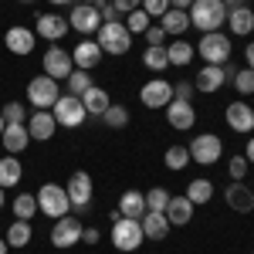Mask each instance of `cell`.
I'll use <instances>...</instances> for the list:
<instances>
[{"instance_id": "3", "label": "cell", "mask_w": 254, "mask_h": 254, "mask_svg": "<svg viewBox=\"0 0 254 254\" xmlns=\"http://www.w3.org/2000/svg\"><path fill=\"white\" fill-rule=\"evenodd\" d=\"M34 196H38V214H48L51 220H58L71 210V200L64 193V187H58V183H44Z\"/></svg>"}, {"instance_id": "4", "label": "cell", "mask_w": 254, "mask_h": 254, "mask_svg": "<svg viewBox=\"0 0 254 254\" xmlns=\"http://www.w3.org/2000/svg\"><path fill=\"white\" fill-rule=\"evenodd\" d=\"M231 38L224 34V31H210V34H203L200 44H196V55L207 61V64H227L231 61Z\"/></svg>"}, {"instance_id": "24", "label": "cell", "mask_w": 254, "mask_h": 254, "mask_svg": "<svg viewBox=\"0 0 254 254\" xmlns=\"http://www.w3.org/2000/svg\"><path fill=\"white\" fill-rule=\"evenodd\" d=\"M159 27L166 31V38H180L187 27H190V10H180V7H170L163 17H159Z\"/></svg>"}, {"instance_id": "8", "label": "cell", "mask_w": 254, "mask_h": 254, "mask_svg": "<svg viewBox=\"0 0 254 254\" xmlns=\"http://www.w3.org/2000/svg\"><path fill=\"white\" fill-rule=\"evenodd\" d=\"M187 149H190V159L200 163V166H210V163H217V159L224 156V142H220L214 132H200V136H193V142H190Z\"/></svg>"}, {"instance_id": "37", "label": "cell", "mask_w": 254, "mask_h": 254, "mask_svg": "<svg viewBox=\"0 0 254 254\" xmlns=\"http://www.w3.org/2000/svg\"><path fill=\"white\" fill-rule=\"evenodd\" d=\"M102 122H105L109 129H126V126H129V112H126V105H109V109L102 112Z\"/></svg>"}, {"instance_id": "5", "label": "cell", "mask_w": 254, "mask_h": 254, "mask_svg": "<svg viewBox=\"0 0 254 254\" xmlns=\"http://www.w3.org/2000/svg\"><path fill=\"white\" fill-rule=\"evenodd\" d=\"M61 98V88L51 75H34L27 81V102L34 109H55V102Z\"/></svg>"}, {"instance_id": "51", "label": "cell", "mask_w": 254, "mask_h": 254, "mask_svg": "<svg viewBox=\"0 0 254 254\" xmlns=\"http://www.w3.org/2000/svg\"><path fill=\"white\" fill-rule=\"evenodd\" d=\"M193 0H170V7H180V10H190Z\"/></svg>"}, {"instance_id": "45", "label": "cell", "mask_w": 254, "mask_h": 254, "mask_svg": "<svg viewBox=\"0 0 254 254\" xmlns=\"http://www.w3.org/2000/svg\"><path fill=\"white\" fill-rule=\"evenodd\" d=\"M95 10H98V17H102V24H112V20H119V10L112 7V0H98Z\"/></svg>"}, {"instance_id": "42", "label": "cell", "mask_w": 254, "mask_h": 254, "mask_svg": "<svg viewBox=\"0 0 254 254\" xmlns=\"http://www.w3.org/2000/svg\"><path fill=\"white\" fill-rule=\"evenodd\" d=\"M248 166H251V163H248V156H244V153H241V156H231V163H227L231 180H244V176H248Z\"/></svg>"}, {"instance_id": "55", "label": "cell", "mask_w": 254, "mask_h": 254, "mask_svg": "<svg viewBox=\"0 0 254 254\" xmlns=\"http://www.w3.org/2000/svg\"><path fill=\"white\" fill-rule=\"evenodd\" d=\"M3 129H7V122H3V116H0V136H3Z\"/></svg>"}, {"instance_id": "7", "label": "cell", "mask_w": 254, "mask_h": 254, "mask_svg": "<svg viewBox=\"0 0 254 254\" xmlns=\"http://www.w3.org/2000/svg\"><path fill=\"white\" fill-rule=\"evenodd\" d=\"M142 241H146V234H142V224L139 220H132V217L112 220V244H116L119 251H136Z\"/></svg>"}, {"instance_id": "52", "label": "cell", "mask_w": 254, "mask_h": 254, "mask_svg": "<svg viewBox=\"0 0 254 254\" xmlns=\"http://www.w3.org/2000/svg\"><path fill=\"white\" fill-rule=\"evenodd\" d=\"M248 163H254V136L248 139Z\"/></svg>"}, {"instance_id": "28", "label": "cell", "mask_w": 254, "mask_h": 254, "mask_svg": "<svg viewBox=\"0 0 254 254\" xmlns=\"http://www.w3.org/2000/svg\"><path fill=\"white\" fill-rule=\"evenodd\" d=\"M193 55H196V48H193V44H187L183 38H176L173 44H166V58H170L173 68H187V64L193 61Z\"/></svg>"}, {"instance_id": "27", "label": "cell", "mask_w": 254, "mask_h": 254, "mask_svg": "<svg viewBox=\"0 0 254 254\" xmlns=\"http://www.w3.org/2000/svg\"><path fill=\"white\" fill-rule=\"evenodd\" d=\"M119 214L139 220V217L146 214V193H139V190H126V193L119 196Z\"/></svg>"}, {"instance_id": "15", "label": "cell", "mask_w": 254, "mask_h": 254, "mask_svg": "<svg viewBox=\"0 0 254 254\" xmlns=\"http://www.w3.org/2000/svg\"><path fill=\"white\" fill-rule=\"evenodd\" d=\"M34 41H38V34H34V31H27V27H20V24H14V27L3 34L7 51H10V55H20V58L34 51Z\"/></svg>"}, {"instance_id": "25", "label": "cell", "mask_w": 254, "mask_h": 254, "mask_svg": "<svg viewBox=\"0 0 254 254\" xmlns=\"http://www.w3.org/2000/svg\"><path fill=\"white\" fill-rule=\"evenodd\" d=\"M227 27H231V34H237V38H248V34H254V10H251V7L227 10Z\"/></svg>"}, {"instance_id": "29", "label": "cell", "mask_w": 254, "mask_h": 254, "mask_svg": "<svg viewBox=\"0 0 254 254\" xmlns=\"http://www.w3.org/2000/svg\"><path fill=\"white\" fill-rule=\"evenodd\" d=\"M81 105H85V112H88V116H102V112H105L112 102H109V92H105V88L92 85V88L81 95Z\"/></svg>"}, {"instance_id": "33", "label": "cell", "mask_w": 254, "mask_h": 254, "mask_svg": "<svg viewBox=\"0 0 254 254\" xmlns=\"http://www.w3.org/2000/svg\"><path fill=\"white\" fill-rule=\"evenodd\" d=\"M68 95H85V92H88V88H92V85H95V81H92V75H88V71H85V68H75V71H71V75H68Z\"/></svg>"}, {"instance_id": "47", "label": "cell", "mask_w": 254, "mask_h": 254, "mask_svg": "<svg viewBox=\"0 0 254 254\" xmlns=\"http://www.w3.org/2000/svg\"><path fill=\"white\" fill-rule=\"evenodd\" d=\"M139 3H142V0H112V7L119 10V17H122V14H132Z\"/></svg>"}, {"instance_id": "19", "label": "cell", "mask_w": 254, "mask_h": 254, "mask_svg": "<svg viewBox=\"0 0 254 254\" xmlns=\"http://www.w3.org/2000/svg\"><path fill=\"white\" fill-rule=\"evenodd\" d=\"M71 27H68V17H58V14H41L38 17V27H34V34H41L44 41H61L64 34H68Z\"/></svg>"}, {"instance_id": "30", "label": "cell", "mask_w": 254, "mask_h": 254, "mask_svg": "<svg viewBox=\"0 0 254 254\" xmlns=\"http://www.w3.org/2000/svg\"><path fill=\"white\" fill-rule=\"evenodd\" d=\"M31 237H34V231H31V220H14L10 227H7V248H27L31 244Z\"/></svg>"}, {"instance_id": "18", "label": "cell", "mask_w": 254, "mask_h": 254, "mask_svg": "<svg viewBox=\"0 0 254 254\" xmlns=\"http://www.w3.org/2000/svg\"><path fill=\"white\" fill-rule=\"evenodd\" d=\"M224 116H227V126L234 132H254V109L248 102H231Z\"/></svg>"}, {"instance_id": "40", "label": "cell", "mask_w": 254, "mask_h": 254, "mask_svg": "<svg viewBox=\"0 0 254 254\" xmlns=\"http://www.w3.org/2000/svg\"><path fill=\"white\" fill-rule=\"evenodd\" d=\"M234 88L241 95H254V68H237L234 71Z\"/></svg>"}, {"instance_id": "6", "label": "cell", "mask_w": 254, "mask_h": 254, "mask_svg": "<svg viewBox=\"0 0 254 254\" xmlns=\"http://www.w3.org/2000/svg\"><path fill=\"white\" fill-rule=\"evenodd\" d=\"M64 193H68V200H71V210H88L92 207V196H95V183H92V176L85 173V170H78V173H71V180L64 183Z\"/></svg>"}, {"instance_id": "16", "label": "cell", "mask_w": 254, "mask_h": 254, "mask_svg": "<svg viewBox=\"0 0 254 254\" xmlns=\"http://www.w3.org/2000/svg\"><path fill=\"white\" fill-rule=\"evenodd\" d=\"M55 129H58V119H55V112H48V109H38L34 116L27 119V132H31V139H38V142H48V139L55 136Z\"/></svg>"}, {"instance_id": "31", "label": "cell", "mask_w": 254, "mask_h": 254, "mask_svg": "<svg viewBox=\"0 0 254 254\" xmlns=\"http://www.w3.org/2000/svg\"><path fill=\"white\" fill-rule=\"evenodd\" d=\"M20 176H24V166H20L17 156H3L0 159V187L7 190V187H17Z\"/></svg>"}, {"instance_id": "10", "label": "cell", "mask_w": 254, "mask_h": 254, "mask_svg": "<svg viewBox=\"0 0 254 254\" xmlns=\"http://www.w3.org/2000/svg\"><path fill=\"white\" fill-rule=\"evenodd\" d=\"M68 27H71V31H78L81 38H85V34H98V27H102V17H98L95 3H71Z\"/></svg>"}, {"instance_id": "38", "label": "cell", "mask_w": 254, "mask_h": 254, "mask_svg": "<svg viewBox=\"0 0 254 254\" xmlns=\"http://www.w3.org/2000/svg\"><path fill=\"white\" fill-rule=\"evenodd\" d=\"M149 20H153V17H149V14H146L142 7H136L132 14H126V31H129V34H146Z\"/></svg>"}, {"instance_id": "11", "label": "cell", "mask_w": 254, "mask_h": 254, "mask_svg": "<svg viewBox=\"0 0 254 254\" xmlns=\"http://www.w3.org/2000/svg\"><path fill=\"white\" fill-rule=\"evenodd\" d=\"M41 68H44V75H51L55 81L68 78V75L75 71L71 51H64V48H48V51H44V58H41Z\"/></svg>"}, {"instance_id": "12", "label": "cell", "mask_w": 254, "mask_h": 254, "mask_svg": "<svg viewBox=\"0 0 254 254\" xmlns=\"http://www.w3.org/2000/svg\"><path fill=\"white\" fill-rule=\"evenodd\" d=\"M139 102H142L146 109H166V105L173 102V85H170L166 78L146 81V85L139 88Z\"/></svg>"}, {"instance_id": "2", "label": "cell", "mask_w": 254, "mask_h": 254, "mask_svg": "<svg viewBox=\"0 0 254 254\" xmlns=\"http://www.w3.org/2000/svg\"><path fill=\"white\" fill-rule=\"evenodd\" d=\"M95 41H98V48H102V55L109 51V55H126L129 48H132V34L126 31V24L122 20H112V24H102L98 27V34H95Z\"/></svg>"}, {"instance_id": "49", "label": "cell", "mask_w": 254, "mask_h": 254, "mask_svg": "<svg viewBox=\"0 0 254 254\" xmlns=\"http://www.w3.org/2000/svg\"><path fill=\"white\" fill-rule=\"evenodd\" d=\"M248 3H251V0H224V7H227V10H237V7H248Z\"/></svg>"}, {"instance_id": "21", "label": "cell", "mask_w": 254, "mask_h": 254, "mask_svg": "<svg viewBox=\"0 0 254 254\" xmlns=\"http://www.w3.org/2000/svg\"><path fill=\"white\" fill-rule=\"evenodd\" d=\"M71 61H75V68H85V71H92L98 61H102V48H98V41L81 38L78 44H75V51H71Z\"/></svg>"}, {"instance_id": "43", "label": "cell", "mask_w": 254, "mask_h": 254, "mask_svg": "<svg viewBox=\"0 0 254 254\" xmlns=\"http://www.w3.org/2000/svg\"><path fill=\"white\" fill-rule=\"evenodd\" d=\"M142 38H146V44H149V48H166V31H163L159 24H149Z\"/></svg>"}, {"instance_id": "20", "label": "cell", "mask_w": 254, "mask_h": 254, "mask_svg": "<svg viewBox=\"0 0 254 254\" xmlns=\"http://www.w3.org/2000/svg\"><path fill=\"white\" fill-rule=\"evenodd\" d=\"M227 207L231 210H237V214H251L254 210V190H248L244 187V180H234L231 187H227Z\"/></svg>"}, {"instance_id": "26", "label": "cell", "mask_w": 254, "mask_h": 254, "mask_svg": "<svg viewBox=\"0 0 254 254\" xmlns=\"http://www.w3.org/2000/svg\"><path fill=\"white\" fill-rule=\"evenodd\" d=\"M166 220L173 224V227H183V224H190V217H193V203L187 200V196H170V203H166Z\"/></svg>"}, {"instance_id": "54", "label": "cell", "mask_w": 254, "mask_h": 254, "mask_svg": "<svg viewBox=\"0 0 254 254\" xmlns=\"http://www.w3.org/2000/svg\"><path fill=\"white\" fill-rule=\"evenodd\" d=\"M0 254H7V241L3 237H0Z\"/></svg>"}, {"instance_id": "56", "label": "cell", "mask_w": 254, "mask_h": 254, "mask_svg": "<svg viewBox=\"0 0 254 254\" xmlns=\"http://www.w3.org/2000/svg\"><path fill=\"white\" fill-rule=\"evenodd\" d=\"M0 210H3V187H0Z\"/></svg>"}, {"instance_id": "58", "label": "cell", "mask_w": 254, "mask_h": 254, "mask_svg": "<svg viewBox=\"0 0 254 254\" xmlns=\"http://www.w3.org/2000/svg\"><path fill=\"white\" fill-rule=\"evenodd\" d=\"M20 3H27V7H31V3H34V0H20Z\"/></svg>"}, {"instance_id": "50", "label": "cell", "mask_w": 254, "mask_h": 254, "mask_svg": "<svg viewBox=\"0 0 254 254\" xmlns=\"http://www.w3.org/2000/svg\"><path fill=\"white\" fill-rule=\"evenodd\" d=\"M244 58H248V68H254V41L244 48Z\"/></svg>"}, {"instance_id": "14", "label": "cell", "mask_w": 254, "mask_h": 254, "mask_svg": "<svg viewBox=\"0 0 254 254\" xmlns=\"http://www.w3.org/2000/svg\"><path fill=\"white\" fill-rule=\"evenodd\" d=\"M166 122L173 126L176 132H190L196 126L193 102H170V105H166Z\"/></svg>"}, {"instance_id": "22", "label": "cell", "mask_w": 254, "mask_h": 254, "mask_svg": "<svg viewBox=\"0 0 254 254\" xmlns=\"http://www.w3.org/2000/svg\"><path fill=\"white\" fill-rule=\"evenodd\" d=\"M139 224H142V234L149 237V241H163V237L170 234V227H173L163 210H146V214L139 217Z\"/></svg>"}, {"instance_id": "9", "label": "cell", "mask_w": 254, "mask_h": 254, "mask_svg": "<svg viewBox=\"0 0 254 254\" xmlns=\"http://www.w3.org/2000/svg\"><path fill=\"white\" fill-rule=\"evenodd\" d=\"M55 119H58L61 129H78L81 122L88 119V112H85V105H81L78 95H61L58 102H55Z\"/></svg>"}, {"instance_id": "13", "label": "cell", "mask_w": 254, "mask_h": 254, "mask_svg": "<svg viewBox=\"0 0 254 254\" xmlns=\"http://www.w3.org/2000/svg\"><path fill=\"white\" fill-rule=\"evenodd\" d=\"M81 241V224H78V217H71V214H64L55 220V227H51V244L55 248H75Z\"/></svg>"}, {"instance_id": "23", "label": "cell", "mask_w": 254, "mask_h": 254, "mask_svg": "<svg viewBox=\"0 0 254 254\" xmlns=\"http://www.w3.org/2000/svg\"><path fill=\"white\" fill-rule=\"evenodd\" d=\"M0 142H3V149H7L10 156H17V153H24V149H27V142H31V132H27V122H17V126H7V129H3V136H0Z\"/></svg>"}, {"instance_id": "57", "label": "cell", "mask_w": 254, "mask_h": 254, "mask_svg": "<svg viewBox=\"0 0 254 254\" xmlns=\"http://www.w3.org/2000/svg\"><path fill=\"white\" fill-rule=\"evenodd\" d=\"M75 3H98V0H75Z\"/></svg>"}, {"instance_id": "17", "label": "cell", "mask_w": 254, "mask_h": 254, "mask_svg": "<svg viewBox=\"0 0 254 254\" xmlns=\"http://www.w3.org/2000/svg\"><path fill=\"white\" fill-rule=\"evenodd\" d=\"M224 81H227L224 64H203V68H200V75L193 78V88L210 95V92H220V88H224Z\"/></svg>"}, {"instance_id": "53", "label": "cell", "mask_w": 254, "mask_h": 254, "mask_svg": "<svg viewBox=\"0 0 254 254\" xmlns=\"http://www.w3.org/2000/svg\"><path fill=\"white\" fill-rule=\"evenodd\" d=\"M48 3H55V7H68V3H75V0H48Z\"/></svg>"}, {"instance_id": "39", "label": "cell", "mask_w": 254, "mask_h": 254, "mask_svg": "<svg viewBox=\"0 0 254 254\" xmlns=\"http://www.w3.org/2000/svg\"><path fill=\"white\" fill-rule=\"evenodd\" d=\"M0 116H3L7 126H17V122H27V109H24V102H7L0 109Z\"/></svg>"}, {"instance_id": "36", "label": "cell", "mask_w": 254, "mask_h": 254, "mask_svg": "<svg viewBox=\"0 0 254 254\" xmlns=\"http://www.w3.org/2000/svg\"><path fill=\"white\" fill-rule=\"evenodd\" d=\"M142 64H146L149 71H166V68H170L166 48H146V55H142Z\"/></svg>"}, {"instance_id": "44", "label": "cell", "mask_w": 254, "mask_h": 254, "mask_svg": "<svg viewBox=\"0 0 254 254\" xmlns=\"http://www.w3.org/2000/svg\"><path fill=\"white\" fill-rule=\"evenodd\" d=\"M142 10H146L153 20H159L166 10H170V0H142Z\"/></svg>"}, {"instance_id": "46", "label": "cell", "mask_w": 254, "mask_h": 254, "mask_svg": "<svg viewBox=\"0 0 254 254\" xmlns=\"http://www.w3.org/2000/svg\"><path fill=\"white\" fill-rule=\"evenodd\" d=\"M193 85H190V81H176L173 85V102H190V98H193Z\"/></svg>"}, {"instance_id": "32", "label": "cell", "mask_w": 254, "mask_h": 254, "mask_svg": "<svg viewBox=\"0 0 254 254\" xmlns=\"http://www.w3.org/2000/svg\"><path fill=\"white\" fill-rule=\"evenodd\" d=\"M183 196H187L193 207H200V203H207V200L214 196V183H210V180H203V176H200V180H190Z\"/></svg>"}, {"instance_id": "48", "label": "cell", "mask_w": 254, "mask_h": 254, "mask_svg": "<svg viewBox=\"0 0 254 254\" xmlns=\"http://www.w3.org/2000/svg\"><path fill=\"white\" fill-rule=\"evenodd\" d=\"M81 241L92 248V244H98L102 241V234H98V227H81Z\"/></svg>"}, {"instance_id": "1", "label": "cell", "mask_w": 254, "mask_h": 254, "mask_svg": "<svg viewBox=\"0 0 254 254\" xmlns=\"http://www.w3.org/2000/svg\"><path fill=\"white\" fill-rule=\"evenodd\" d=\"M227 24V7L224 0H193L190 3V27L210 34V31H220Z\"/></svg>"}, {"instance_id": "35", "label": "cell", "mask_w": 254, "mask_h": 254, "mask_svg": "<svg viewBox=\"0 0 254 254\" xmlns=\"http://www.w3.org/2000/svg\"><path fill=\"white\" fill-rule=\"evenodd\" d=\"M163 163H166V170L180 173V170L190 163V149H187V146H170V149H166V156H163Z\"/></svg>"}, {"instance_id": "41", "label": "cell", "mask_w": 254, "mask_h": 254, "mask_svg": "<svg viewBox=\"0 0 254 254\" xmlns=\"http://www.w3.org/2000/svg\"><path fill=\"white\" fill-rule=\"evenodd\" d=\"M166 203H170L166 187H153V190L146 193V210H166Z\"/></svg>"}, {"instance_id": "34", "label": "cell", "mask_w": 254, "mask_h": 254, "mask_svg": "<svg viewBox=\"0 0 254 254\" xmlns=\"http://www.w3.org/2000/svg\"><path fill=\"white\" fill-rule=\"evenodd\" d=\"M38 214V196L34 193H17L14 196V217L17 220H31Z\"/></svg>"}]
</instances>
